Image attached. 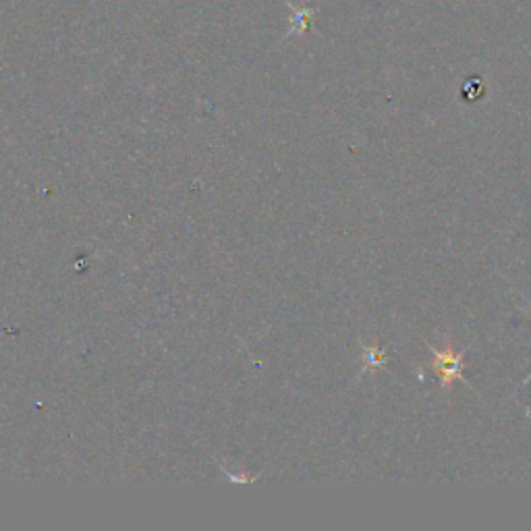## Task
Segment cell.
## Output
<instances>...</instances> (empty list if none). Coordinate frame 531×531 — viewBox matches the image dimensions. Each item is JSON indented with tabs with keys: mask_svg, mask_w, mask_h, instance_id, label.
<instances>
[{
	"mask_svg": "<svg viewBox=\"0 0 531 531\" xmlns=\"http://www.w3.org/2000/svg\"><path fill=\"white\" fill-rule=\"evenodd\" d=\"M529 380H531V374H529V376H527V380H525V384H527V382H529Z\"/></svg>",
	"mask_w": 531,
	"mask_h": 531,
	"instance_id": "cell-3",
	"label": "cell"
},
{
	"mask_svg": "<svg viewBox=\"0 0 531 531\" xmlns=\"http://www.w3.org/2000/svg\"><path fill=\"white\" fill-rule=\"evenodd\" d=\"M430 353L434 357V363L432 368L436 372V376L440 378V386L444 390H449L453 380H461V382H467L465 380V374H463V359H465V351H455L453 349V343L451 339L444 341V349H434L430 347Z\"/></svg>",
	"mask_w": 531,
	"mask_h": 531,
	"instance_id": "cell-1",
	"label": "cell"
},
{
	"mask_svg": "<svg viewBox=\"0 0 531 531\" xmlns=\"http://www.w3.org/2000/svg\"><path fill=\"white\" fill-rule=\"evenodd\" d=\"M363 361H366V368L368 370H378V368L384 366L386 355H384L382 349L370 347V349H366V353H363Z\"/></svg>",
	"mask_w": 531,
	"mask_h": 531,
	"instance_id": "cell-2",
	"label": "cell"
}]
</instances>
